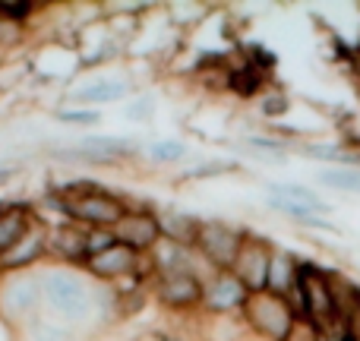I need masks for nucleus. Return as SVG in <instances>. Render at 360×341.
<instances>
[{
  "label": "nucleus",
  "instance_id": "bb28decb",
  "mask_svg": "<svg viewBox=\"0 0 360 341\" xmlns=\"http://www.w3.org/2000/svg\"><path fill=\"white\" fill-rule=\"evenodd\" d=\"M342 326H345V341H360V288H357V297L351 304V310L345 313Z\"/></svg>",
  "mask_w": 360,
  "mask_h": 341
},
{
  "label": "nucleus",
  "instance_id": "9b49d317",
  "mask_svg": "<svg viewBox=\"0 0 360 341\" xmlns=\"http://www.w3.org/2000/svg\"><path fill=\"white\" fill-rule=\"evenodd\" d=\"M48 262V221L38 218V224L10 250L0 256V272H22V269H38Z\"/></svg>",
  "mask_w": 360,
  "mask_h": 341
},
{
  "label": "nucleus",
  "instance_id": "0eeeda50",
  "mask_svg": "<svg viewBox=\"0 0 360 341\" xmlns=\"http://www.w3.org/2000/svg\"><path fill=\"white\" fill-rule=\"evenodd\" d=\"M152 297L162 310L186 316V313H199L202 307V278L199 275H155L152 278Z\"/></svg>",
  "mask_w": 360,
  "mask_h": 341
},
{
  "label": "nucleus",
  "instance_id": "7c9ffc66",
  "mask_svg": "<svg viewBox=\"0 0 360 341\" xmlns=\"http://www.w3.org/2000/svg\"><path fill=\"white\" fill-rule=\"evenodd\" d=\"M196 341H199V338H196Z\"/></svg>",
  "mask_w": 360,
  "mask_h": 341
},
{
  "label": "nucleus",
  "instance_id": "f3484780",
  "mask_svg": "<svg viewBox=\"0 0 360 341\" xmlns=\"http://www.w3.org/2000/svg\"><path fill=\"white\" fill-rule=\"evenodd\" d=\"M316 180L345 196H360V168H323Z\"/></svg>",
  "mask_w": 360,
  "mask_h": 341
},
{
  "label": "nucleus",
  "instance_id": "f03ea898",
  "mask_svg": "<svg viewBox=\"0 0 360 341\" xmlns=\"http://www.w3.org/2000/svg\"><path fill=\"white\" fill-rule=\"evenodd\" d=\"M243 329L259 341H288L300 329V316L294 310L291 297H278L272 291L250 294L247 307L240 313Z\"/></svg>",
  "mask_w": 360,
  "mask_h": 341
},
{
  "label": "nucleus",
  "instance_id": "ddd939ff",
  "mask_svg": "<svg viewBox=\"0 0 360 341\" xmlns=\"http://www.w3.org/2000/svg\"><path fill=\"white\" fill-rule=\"evenodd\" d=\"M300 269H304V259H300L294 250L278 247L275 243L272 250V266H269V288L266 291L278 294V297H294L300 281Z\"/></svg>",
  "mask_w": 360,
  "mask_h": 341
},
{
  "label": "nucleus",
  "instance_id": "c85d7f7f",
  "mask_svg": "<svg viewBox=\"0 0 360 341\" xmlns=\"http://www.w3.org/2000/svg\"><path fill=\"white\" fill-rule=\"evenodd\" d=\"M224 341H259V338H253V335H250V332H247V329H243V323H240V329H237V332H234V335H228V338H224Z\"/></svg>",
  "mask_w": 360,
  "mask_h": 341
},
{
  "label": "nucleus",
  "instance_id": "4468645a",
  "mask_svg": "<svg viewBox=\"0 0 360 341\" xmlns=\"http://www.w3.org/2000/svg\"><path fill=\"white\" fill-rule=\"evenodd\" d=\"M19 341H86L76 329H70L67 323H60L57 316H51L48 310H41L38 316L25 319L19 326Z\"/></svg>",
  "mask_w": 360,
  "mask_h": 341
},
{
  "label": "nucleus",
  "instance_id": "a878e982",
  "mask_svg": "<svg viewBox=\"0 0 360 341\" xmlns=\"http://www.w3.org/2000/svg\"><path fill=\"white\" fill-rule=\"evenodd\" d=\"M234 171H240V165H234V162H205V165H199V168H193L190 174H186V180L221 177V174H234Z\"/></svg>",
  "mask_w": 360,
  "mask_h": 341
},
{
  "label": "nucleus",
  "instance_id": "7ed1b4c3",
  "mask_svg": "<svg viewBox=\"0 0 360 341\" xmlns=\"http://www.w3.org/2000/svg\"><path fill=\"white\" fill-rule=\"evenodd\" d=\"M44 310L41 294V275L38 269H22V272H0V316L10 326H22L25 319L38 316Z\"/></svg>",
  "mask_w": 360,
  "mask_h": 341
},
{
  "label": "nucleus",
  "instance_id": "6e6552de",
  "mask_svg": "<svg viewBox=\"0 0 360 341\" xmlns=\"http://www.w3.org/2000/svg\"><path fill=\"white\" fill-rule=\"evenodd\" d=\"M272 250H275L272 240H266V237L250 234V231H247V237H243V247H240V253H237L231 272H234L237 278L243 281V288H247L250 294H259V291H266V288H269Z\"/></svg>",
  "mask_w": 360,
  "mask_h": 341
},
{
  "label": "nucleus",
  "instance_id": "b1692460",
  "mask_svg": "<svg viewBox=\"0 0 360 341\" xmlns=\"http://www.w3.org/2000/svg\"><path fill=\"white\" fill-rule=\"evenodd\" d=\"M243 60H247L253 70H259L262 76H269L275 70V63H278V57H275L269 48H262V44H247V54H243Z\"/></svg>",
  "mask_w": 360,
  "mask_h": 341
},
{
  "label": "nucleus",
  "instance_id": "aec40b11",
  "mask_svg": "<svg viewBox=\"0 0 360 341\" xmlns=\"http://www.w3.org/2000/svg\"><path fill=\"white\" fill-rule=\"evenodd\" d=\"M35 73V60H0V92L22 89V82Z\"/></svg>",
  "mask_w": 360,
  "mask_h": 341
},
{
  "label": "nucleus",
  "instance_id": "a211bd4d",
  "mask_svg": "<svg viewBox=\"0 0 360 341\" xmlns=\"http://www.w3.org/2000/svg\"><path fill=\"white\" fill-rule=\"evenodd\" d=\"M256 111H259L262 120H281L291 114V95L285 89H266V92L256 98Z\"/></svg>",
  "mask_w": 360,
  "mask_h": 341
},
{
  "label": "nucleus",
  "instance_id": "39448f33",
  "mask_svg": "<svg viewBox=\"0 0 360 341\" xmlns=\"http://www.w3.org/2000/svg\"><path fill=\"white\" fill-rule=\"evenodd\" d=\"M247 300L250 291L243 288V281L231 269H224V272H212L202 281V307H199V313L209 319H234L243 313Z\"/></svg>",
  "mask_w": 360,
  "mask_h": 341
},
{
  "label": "nucleus",
  "instance_id": "412c9836",
  "mask_svg": "<svg viewBox=\"0 0 360 341\" xmlns=\"http://www.w3.org/2000/svg\"><path fill=\"white\" fill-rule=\"evenodd\" d=\"M51 117L57 120V124H70V127H98L101 124V114L92 111V108H54L51 111Z\"/></svg>",
  "mask_w": 360,
  "mask_h": 341
},
{
  "label": "nucleus",
  "instance_id": "423d86ee",
  "mask_svg": "<svg viewBox=\"0 0 360 341\" xmlns=\"http://www.w3.org/2000/svg\"><path fill=\"white\" fill-rule=\"evenodd\" d=\"M133 92V79L124 73H98L92 79L73 82L70 92L63 95V105L67 108H101V105H114V101H124Z\"/></svg>",
  "mask_w": 360,
  "mask_h": 341
},
{
  "label": "nucleus",
  "instance_id": "cd10ccee",
  "mask_svg": "<svg viewBox=\"0 0 360 341\" xmlns=\"http://www.w3.org/2000/svg\"><path fill=\"white\" fill-rule=\"evenodd\" d=\"M288 341H319V335H316L313 329H307V326H300V329L294 332V335L288 338Z\"/></svg>",
  "mask_w": 360,
  "mask_h": 341
},
{
  "label": "nucleus",
  "instance_id": "f8f14e48",
  "mask_svg": "<svg viewBox=\"0 0 360 341\" xmlns=\"http://www.w3.org/2000/svg\"><path fill=\"white\" fill-rule=\"evenodd\" d=\"M35 224H38V212L32 202H22V199L0 202V256L10 253Z\"/></svg>",
  "mask_w": 360,
  "mask_h": 341
},
{
  "label": "nucleus",
  "instance_id": "5701e85b",
  "mask_svg": "<svg viewBox=\"0 0 360 341\" xmlns=\"http://www.w3.org/2000/svg\"><path fill=\"white\" fill-rule=\"evenodd\" d=\"M152 111H155V92H139L136 98L127 105V120H133V124H146V120L152 117Z\"/></svg>",
  "mask_w": 360,
  "mask_h": 341
},
{
  "label": "nucleus",
  "instance_id": "f257e3e1",
  "mask_svg": "<svg viewBox=\"0 0 360 341\" xmlns=\"http://www.w3.org/2000/svg\"><path fill=\"white\" fill-rule=\"evenodd\" d=\"M38 275H41L44 310L67 323L70 329H76L82 338H95L108 323L117 319L114 291L82 269L44 262L38 266Z\"/></svg>",
  "mask_w": 360,
  "mask_h": 341
},
{
  "label": "nucleus",
  "instance_id": "4be33fe9",
  "mask_svg": "<svg viewBox=\"0 0 360 341\" xmlns=\"http://www.w3.org/2000/svg\"><path fill=\"white\" fill-rule=\"evenodd\" d=\"M38 6H41V4H32V0H0V19H10V22L29 25L32 19L38 16Z\"/></svg>",
  "mask_w": 360,
  "mask_h": 341
},
{
  "label": "nucleus",
  "instance_id": "1a4fd4ad",
  "mask_svg": "<svg viewBox=\"0 0 360 341\" xmlns=\"http://www.w3.org/2000/svg\"><path fill=\"white\" fill-rule=\"evenodd\" d=\"M89 259V228L76 221L48 224V262L82 269Z\"/></svg>",
  "mask_w": 360,
  "mask_h": 341
},
{
  "label": "nucleus",
  "instance_id": "393cba45",
  "mask_svg": "<svg viewBox=\"0 0 360 341\" xmlns=\"http://www.w3.org/2000/svg\"><path fill=\"white\" fill-rule=\"evenodd\" d=\"M111 247H117L114 228H89V259L105 253V250H111Z\"/></svg>",
  "mask_w": 360,
  "mask_h": 341
},
{
  "label": "nucleus",
  "instance_id": "9d476101",
  "mask_svg": "<svg viewBox=\"0 0 360 341\" xmlns=\"http://www.w3.org/2000/svg\"><path fill=\"white\" fill-rule=\"evenodd\" d=\"M117 243L130 247L133 253L149 256L152 250L162 243V224H158V212L152 209H130L124 215V221L114 228Z\"/></svg>",
  "mask_w": 360,
  "mask_h": 341
},
{
  "label": "nucleus",
  "instance_id": "6ab92c4d",
  "mask_svg": "<svg viewBox=\"0 0 360 341\" xmlns=\"http://www.w3.org/2000/svg\"><path fill=\"white\" fill-rule=\"evenodd\" d=\"M146 155L155 165H180L190 155V146H186L184 139H158V143L146 146Z\"/></svg>",
  "mask_w": 360,
  "mask_h": 341
},
{
  "label": "nucleus",
  "instance_id": "c756f323",
  "mask_svg": "<svg viewBox=\"0 0 360 341\" xmlns=\"http://www.w3.org/2000/svg\"><path fill=\"white\" fill-rule=\"evenodd\" d=\"M16 174H19V168H0V190H4V186L16 177Z\"/></svg>",
  "mask_w": 360,
  "mask_h": 341
},
{
  "label": "nucleus",
  "instance_id": "20e7f679",
  "mask_svg": "<svg viewBox=\"0 0 360 341\" xmlns=\"http://www.w3.org/2000/svg\"><path fill=\"white\" fill-rule=\"evenodd\" d=\"M243 237H247V231L224 221V218H202L196 253L209 262V269L224 272V269L234 266L237 253H240V247H243Z\"/></svg>",
  "mask_w": 360,
  "mask_h": 341
},
{
  "label": "nucleus",
  "instance_id": "2eb2a0df",
  "mask_svg": "<svg viewBox=\"0 0 360 341\" xmlns=\"http://www.w3.org/2000/svg\"><path fill=\"white\" fill-rule=\"evenodd\" d=\"M158 224H162V237L177 247L196 250L199 240V228H202V218L190 215V212H158Z\"/></svg>",
  "mask_w": 360,
  "mask_h": 341
},
{
  "label": "nucleus",
  "instance_id": "dca6fc26",
  "mask_svg": "<svg viewBox=\"0 0 360 341\" xmlns=\"http://www.w3.org/2000/svg\"><path fill=\"white\" fill-rule=\"evenodd\" d=\"M266 193H269V199H285V202H294V205H307V209H313L323 218L332 215V205L316 190H310L304 184H269Z\"/></svg>",
  "mask_w": 360,
  "mask_h": 341
}]
</instances>
